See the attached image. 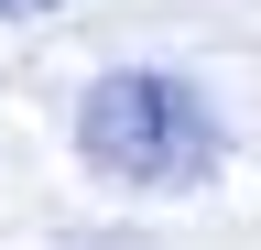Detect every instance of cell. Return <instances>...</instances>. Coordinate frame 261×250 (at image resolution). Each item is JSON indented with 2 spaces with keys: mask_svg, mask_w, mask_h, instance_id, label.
<instances>
[{
  "mask_svg": "<svg viewBox=\"0 0 261 250\" xmlns=\"http://www.w3.org/2000/svg\"><path fill=\"white\" fill-rule=\"evenodd\" d=\"M76 163L120 196H185L228 163V120L174 66H109L76 98Z\"/></svg>",
  "mask_w": 261,
  "mask_h": 250,
  "instance_id": "cell-1",
  "label": "cell"
},
{
  "mask_svg": "<svg viewBox=\"0 0 261 250\" xmlns=\"http://www.w3.org/2000/svg\"><path fill=\"white\" fill-rule=\"evenodd\" d=\"M44 11H65V0H0V22H44Z\"/></svg>",
  "mask_w": 261,
  "mask_h": 250,
  "instance_id": "cell-2",
  "label": "cell"
}]
</instances>
